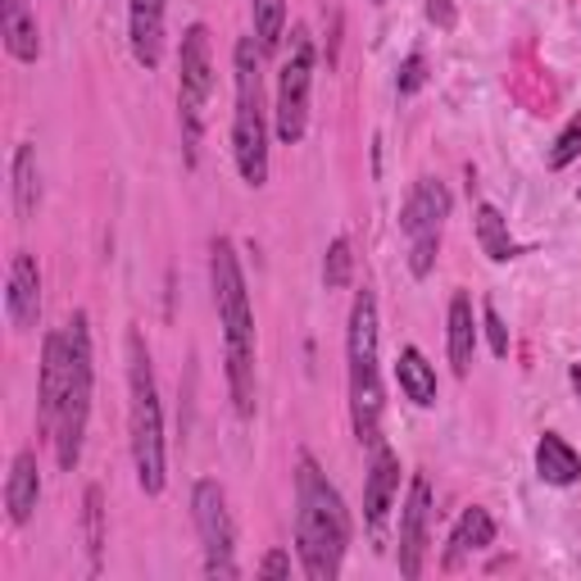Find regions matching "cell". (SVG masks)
<instances>
[{"label":"cell","instance_id":"17","mask_svg":"<svg viewBox=\"0 0 581 581\" xmlns=\"http://www.w3.org/2000/svg\"><path fill=\"white\" fill-rule=\"evenodd\" d=\"M0 32H6V51L19 64H32L41 55V37H37V14L28 0H0Z\"/></svg>","mask_w":581,"mask_h":581},{"label":"cell","instance_id":"22","mask_svg":"<svg viewBox=\"0 0 581 581\" xmlns=\"http://www.w3.org/2000/svg\"><path fill=\"white\" fill-rule=\"evenodd\" d=\"M477 241H481V255L487 259H496V264H509V259H518L522 255V246L509 236V223H504V214L496 210V205H477Z\"/></svg>","mask_w":581,"mask_h":581},{"label":"cell","instance_id":"21","mask_svg":"<svg viewBox=\"0 0 581 581\" xmlns=\"http://www.w3.org/2000/svg\"><path fill=\"white\" fill-rule=\"evenodd\" d=\"M396 377H400V391H405L418 409H431V405H436V368L427 364V355H422L418 346H405V350H400Z\"/></svg>","mask_w":581,"mask_h":581},{"label":"cell","instance_id":"32","mask_svg":"<svg viewBox=\"0 0 581 581\" xmlns=\"http://www.w3.org/2000/svg\"><path fill=\"white\" fill-rule=\"evenodd\" d=\"M572 386H577V391H581V368H572Z\"/></svg>","mask_w":581,"mask_h":581},{"label":"cell","instance_id":"2","mask_svg":"<svg viewBox=\"0 0 581 581\" xmlns=\"http://www.w3.org/2000/svg\"><path fill=\"white\" fill-rule=\"evenodd\" d=\"M210 282H214V305L223 323L227 391L241 418H255V314H251L246 273H241L236 246L227 236H218L210 246Z\"/></svg>","mask_w":581,"mask_h":581},{"label":"cell","instance_id":"1","mask_svg":"<svg viewBox=\"0 0 581 581\" xmlns=\"http://www.w3.org/2000/svg\"><path fill=\"white\" fill-rule=\"evenodd\" d=\"M296 550L309 581H336L350 550V513L314 455L296 459Z\"/></svg>","mask_w":581,"mask_h":581},{"label":"cell","instance_id":"30","mask_svg":"<svg viewBox=\"0 0 581 581\" xmlns=\"http://www.w3.org/2000/svg\"><path fill=\"white\" fill-rule=\"evenodd\" d=\"M259 577H268V581H277V577H290V559H286L282 550L264 554V563H259Z\"/></svg>","mask_w":581,"mask_h":581},{"label":"cell","instance_id":"13","mask_svg":"<svg viewBox=\"0 0 581 581\" xmlns=\"http://www.w3.org/2000/svg\"><path fill=\"white\" fill-rule=\"evenodd\" d=\"M164 10L169 0H128V41L132 60L151 73L164 60Z\"/></svg>","mask_w":581,"mask_h":581},{"label":"cell","instance_id":"4","mask_svg":"<svg viewBox=\"0 0 581 581\" xmlns=\"http://www.w3.org/2000/svg\"><path fill=\"white\" fill-rule=\"evenodd\" d=\"M236 78V110H232V155L246 186L268 182V119H264V78H259V45L241 37L232 51Z\"/></svg>","mask_w":581,"mask_h":581},{"label":"cell","instance_id":"23","mask_svg":"<svg viewBox=\"0 0 581 581\" xmlns=\"http://www.w3.org/2000/svg\"><path fill=\"white\" fill-rule=\"evenodd\" d=\"M10 173H14V214H19V223H28L41 205V173H37V145L32 141H23L14 151Z\"/></svg>","mask_w":581,"mask_h":581},{"label":"cell","instance_id":"28","mask_svg":"<svg viewBox=\"0 0 581 581\" xmlns=\"http://www.w3.org/2000/svg\"><path fill=\"white\" fill-rule=\"evenodd\" d=\"M481 327H487V336H491L496 359H504L509 355V327H504V318H500L496 305H481Z\"/></svg>","mask_w":581,"mask_h":581},{"label":"cell","instance_id":"7","mask_svg":"<svg viewBox=\"0 0 581 581\" xmlns=\"http://www.w3.org/2000/svg\"><path fill=\"white\" fill-rule=\"evenodd\" d=\"M210 95H214V41L205 23H191L177 45V119H182V141H186L191 164H196L201 136H205Z\"/></svg>","mask_w":581,"mask_h":581},{"label":"cell","instance_id":"20","mask_svg":"<svg viewBox=\"0 0 581 581\" xmlns=\"http://www.w3.org/2000/svg\"><path fill=\"white\" fill-rule=\"evenodd\" d=\"M537 472H541V481H550V487H572V481L581 477V455L563 441L559 431H546L541 446H537Z\"/></svg>","mask_w":581,"mask_h":581},{"label":"cell","instance_id":"33","mask_svg":"<svg viewBox=\"0 0 581 581\" xmlns=\"http://www.w3.org/2000/svg\"><path fill=\"white\" fill-rule=\"evenodd\" d=\"M373 6H386V0H373Z\"/></svg>","mask_w":581,"mask_h":581},{"label":"cell","instance_id":"24","mask_svg":"<svg viewBox=\"0 0 581 581\" xmlns=\"http://www.w3.org/2000/svg\"><path fill=\"white\" fill-rule=\"evenodd\" d=\"M251 19H255L259 51L273 55L282 45V37H286V0H251Z\"/></svg>","mask_w":581,"mask_h":581},{"label":"cell","instance_id":"9","mask_svg":"<svg viewBox=\"0 0 581 581\" xmlns=\"http://www.w3.org/2000/svg\"><path fill=\"white\" fill-rule=\"evenodd\" d=\"M450 218V191L441 182L422 177L400 210V232L409 236V273L427 277L436 268V251H441V227Z\"/></svg>","mask_w":581,"mask_h":581},{"label":"cell","instance_id":"19","mask_svg":"<svg viewBox=\"0 0 581 581\" xmlns=\"http://www.w3.org/2000/svg\"><path fill=\"white\" fill-rule=\"evenodd\" d=\"M446 342H450V368H455L459 377H468L472 355H477V323H472L468 290H459V296L450 300V332H446Z\"/></svg>","mask_w":581,"mask_h":581},{"label":"cell","instance_id":"31","mask_svg":"<svg viewBox=\"0 0 581 581\" xmlns=\"http://www.w3.org/2000/svg\"><path fill=\"white\" fill-rule=\"evenodd\" d=\"M427 19H431V23H441V28H450V23H455V14H450L446 0H427Z\"/></svg>","mask_w":581,"mask_h":581},{"label":"cell","instance_id":"11","mask_svg":"<svg viewBox=\"0 0 581 581\" xmlns=\"http://www.w3.org/2000/svg\"><path fill=\"white\" fill-rule=\"evenodd\" d=\"M69 332H45L41 342V381H37V427L41 431H55L60 422V405L69 391Z\"/></svg>","mask_w":581,"mask_h":581},{"label":"cell","instance_id":"29","mask_svg":"<svg viewBox=\"0 0 581 581\" xmlns=\"http://www.w3.org/2000/svg\"><path fill=\"white\" fill-rule=\"evenodd\" d=\"M422 82H427V60H422V55H409V60L400 64V78H396L400 95H414Z\"/></svg>","mask_w":581,"mask_h":581},{"label":"cell","instance_id":"6","mask_svg":"<svg viewBox=\"0 0 581 581\" xmlns=\"http://www.w3.org/2000/svg\"><path fill=\"white\" fill-rule=\"evenodd\" d=\"M69 391L60 405V422H55V459L64 472H73L82 463V446H86V422H91V391H95V364H91V318L78 309L69 323Z\"/></svg>","mask_w":581,"mask_h":581},{"label":"cell","instance_id":"16","mask_svg":"<svg viewBox=\"0 0 581 581\" xmlns=\"http://www.w3.org/2000/svg\"><path fill=\"white\" fill-rule=\"evenodd\" d=\"M37 500H41V472H37V455L32 450H19L14 463H10V477H6V509H10V522H32L37 513Z\"/></svg>","mask_w":581,"mask_h":581},{"label":"cell","instance_id":"5","mask_svg":"<svg viewBox=\"0 0 581 581\" xmlns=\"http://www.w3.org/2000/svg\"><path fill=\"white\" fill-rule=\"evenodd\" d=\"M377 296L359 290L350 305V332H346V359H350V422L359 446L381 441V368H377Z\"/></svg>","mask_w":581,"mask_h":581},{"label":"cell","instance_id":"15","mask_svg":"<svg viewBox=\"0 0 581 581\" xmlns=\"http://www.w3.org/2000/svg\"><path fill=\"white\" fill-rule=\"evenodd\" d=\"M6 314L14 332H32L41 318V273L28 251L10 259V282H6Z\"/></svg>","mask_w":581,"mask_h":581},{"label":"cell","instance_id":"12","mask_svg":"<svg viewBox=\"0 0 581 581\" xmlns=\"http://www.w3.org/2000/svg\"><path fill=\"white\" fill-rule=\"evenodd\" d=\"M427 527H431V481L418 472L409 481V500L400 509V577H422L427 559Z\"/></svg>","mask_w":581,"mask_h":581},{"label":"cell","instance_id":"14","mask_svg":"<svg viewBox=\"0 0 581 581\" xmlns=\"http://www.w3.org/2000/svg\"><path fill=\"white\" fill-rule=\"evenodd\" d=\"M400 491V455L377 441L373 446V463H368V477H364V518L373 531H381L386 513H391V500Z\"/></svg>","mask_w":581,"mask_h":581},{"label":"cell","instance_id":"18","mask_svg":"<svg viewBox=\"0 0 581 581\" xmlns=\"http://www.w3.org/2000/svg\"><path fill=\"white\" fill-rule=\"evenodd\" d=\"M496 541V518L487 513V509H463L459 513V522H455V531H450V550H446V568H459L468 554H481Z\"/></svg>","mask_w":581,"mask_h":581},{"label":"cell","instance_id":"25","mask_svg":"<svg viewBox=\"0 0 581 581\" xmlns=\"http://www.w3.org/2000/svg\"><path fill=\"white\" fill-rule=\"evenodd\" d=\"M82 527H86L91 572H101V554H105V491L101 487H86L82 496Z\"/></svg>","mask_w":581,"mask_h":581},{"label":"cell","instance_id":"3","mask_svg":"<svg viewBox=\"0 0 581 581\" xmlns=\"http://www.w3.org/2000/svg\"><path fill=\"white\" fill-rule=\"evenodd\" d=\"M128 441H132L136 487L145 496H160L164 481H169L164 409H160L155 364H151V350H145V342H141V332H128Z\"/></svg>","mask_w":581,"mask_h":581},{"label":"cell","instance_id":"8","mask_svg":"<svg viewBox=\"0 0 581 581\" xmlns=\"http://www.w3.org/2000/svg\"><path fill=\"white\" fill-rule=\"evenodd\" d=\"M309 91H314V37L305 23L290 28V51L282 60V78H277V136L286 145L305 141L309 128Z\"/></svg>","mask_w":581,"mask_h":581},{"label":"cell","instance_id":"26","mask_svg":"<svg viewBox=\"0 0 581 581\" xmlns=\"http://www.w3.org/2000/svg\"><path fill=\"white\" fill-rule=\"evenodd\" d=\"M350 273H355L350 241L336 236L332 246H327V259H323V282H327V290H346V286H350Z\"/></svg>","mask_w":581,"mask_h":581},{"label":"cell","instance_id":"27","mask_svg":"<svg viewBox=\"0 0 581 581\" xmlns=\"http://www.w3.org/2000/svg\"><path fill=\"white\" fill-rule=\"evenodd\" d=\"M572 160H581V114H572L568 128L550 145V169H568Z\"/></svg>","mask_w":581,"mask_h":581},{"label":"cell","instance_id":"10","mask_svg":"<svg viewBox=\"0 0 581 581\" xmlns=\"http://www.w3.org/2000/svg\"><path fill=\"white\" fill-rule=\"evenodd\" d=\"M191 518L201 531V550H205V572L210 577H241L236 568V522L227 509V491L214 477H201L191 487Z\"/></svg>","mask_w":581,"mask_h":581}]
</instances>
